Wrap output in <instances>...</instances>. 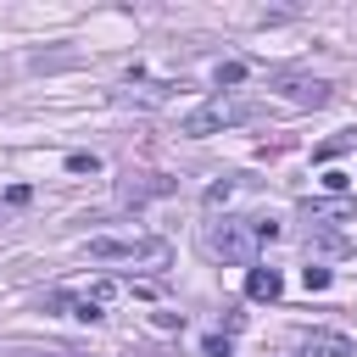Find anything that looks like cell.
<instances>
[{
	"label": "cell",
	"mask_w": 357,
	"mask_h": 357,
	"mask_svg": "<svg viewBox=\"0 0 357 357\" xmlns=\"http://www.w3.org/2000/svg\"><path fill=\"white\" fill-rule=\"evenodd\" d=\"M95 262H117V257H162V240H89Z\"/></svg>",
	"instance_id": "5b68a950"
},
{
	"label": "cell",
	"mask_w": 357,
	"mask_h": 357,
	"mask_svg": "<svg viewBox=\"0 0 357 357\" xmlns=\"http://www.w3.org/2000/svg\"><path fill=\"white\" fill-rule=\"evenodd\" d=\"M301 284H307V290H329V268H307Z\"/></svg>",
	"instance_id": "4fadbf2b"
},
{
	"label": "cell",
	"mask_w": 357,
	"mask_h": 357,
	"mask_svg": "<svg viewBox=\"0 0 357 357\" xmlns=\"http://www.w3.org/2000/svg\"><path fill=\"white\" fill-rule=\"evenodd\" d=\"M273 89H279L290 106H324V100H329V84H318V78H296V73L273 78Z\"/></svg>",
	"instance_id": "277c9868"
},
{
	"label": "cell",
	"mask_w": 357,
	"mask_h": 357,
	"mask_svg": "<svg viewBox=\"0 0 357 357\" xmlns=\"http://www.w3.org/2000/svg\"><path fill=\"white\" fill-rule=\"evenodd\" d=\"M307 245L324 251V257H357V240L351 234H307Z\"/></svg>",
	"instance_id": "ba28073f"
},
{
	"label": "cell",
	"mask_w": 357,
	"mask_h": 357,
	"mask_svg": "<svg viewBox=\"0 0 357 357\" xmlns=\"http://www.w3.org/2000/svg\"><path fill=\"white\" fill-rule=\"evenodd\" d=\"M167 190H173L167 178H139V184L128 178V184H123V201H145V195H167Z\"/></svg>",
	"instance_id": "9c48e42d"
},
{
	"label": "cell",
	"mask_w": 357,
	"mask_h": 357,
	"mask_svg": "<svg viewBox=\"0 0 357 357\" xmlns=\"http://www.w3.org/2000/svg\"><path fill=\"white\" fill-rule=\"evenodd\" d=\"M206 251L212 257H229V262H251L257 257V218L251 223H223L206 234Z\"/></svg>",
	"instance_id": "7a4b0ae2"
},
{
	"label": "cell",
	"mask_w": 357,
	"mask_h": 357,
	"mask_svg": "<svg viewBox=\"0 0 357 357\" xmlns=\"http://www.w3.org/2000/svg\"><path fill=\"white\" fill-rule=\"evenodd\" d=\"M351 145H357V134H335V139H324L312 156H318V162H329V156H340V151H351Z\"/></svg>",
	"instance_id": "30bf717a"
},
{
	"label": "cell",
	"mask_w": 357,
	"mask_h": 357,
	"mask_svg": "<svg viewBox=\"0 0 357 357\" xmlns=\"http://www.w3.org/2000/svg\"><path fill=\"white\" fill-rule=\"evenodd\" d=\"M301 218H307V234H318V229H329V223H357V201H351V195L301 201Z\"/></svg>",
	"instance_id": "3957f363"
},
{
	"label": "cell",
	"mask_w": 357,
	"mask_h": 357,
	"mask_svg": "<svg viewBox=\"0 0 357 357\" xmlns=\"http://www.w3.org/2000/svg\"><path fill=\"white\" fill-rule=\"evenodd\" d=\"M240 78H245L240 61H223V67H218V84H240Z\"/></svg>",
	"instance_id": "5bb4252c"
},
{
	"label": "cell",
	"mask_w": 357,
	"mask_h": 357,
	"mask_svg": "<svg viewBox=\"0 0 357 357\" xmlns=\"http://www.w3.org/2000/svg\"><path fill=\"white\" fill-rule=\"evenodd\" d=\"M279 290H284V279H279L273 268H251V273H245V296H251V301H279Z\"/></svg>",
	"instance_id": "52a82bcc"
},
{
	"label": "cell",
	"mask_w": 357,
	"mask_h": 357,
	"mask_svg": "<svg viewBox=\"0 0 357 357\" xmlns=\"http://www.w3.org/2000/svg\"><path fill=\"white\" fill-rule=\"evenodd\" d=\"M301 357H357V346H351L346 335L312 329V335H301Z\"/></svg>",
	"instance_id": "8992f818"
},
{
	"label": "cell",
	"mask_w": 357,
	"mask_h": 357,
	"mask_svg": "<svg viewBox=\"0 0 357 357\" xmlns=\"http://www.w3.org/2000/svg\"><path fill=\"white\" fill-rule=\"evenodd\" d=\"M28 195H33V190H28V184H17V190H6V206H28Z\"/></svg>",
	"instance_id": "e0dca14e"
},
{
	"label": "cell",
	"mask_w": 357,
	"mask_h": 357,
	"mask_svg": "<svg viewBox=\"0 0 357 357\" xmlns=\"http://www.w3.org/2000/svg\"><path fill=\"white\" fill-rule=\"evenodd\" d=\"M100 167V156H89V151H73L67 156V173H95Z\"/></svg>",
	"instance_id": "7c38bea8"
},
{
	"label": "cell",
	"mask_w": 357,
	"mask_h": 357,
	"mask_svg": "<svg viewBox=\"0 0 357 357\" xmlns=\"http://www.w3.org/2000/svg\"><path fill=\"white\" fill-rule=\"evenodd\" d=\"M206 357H229V335H206Z\"/></svg>",
	"instance_id": "2e32d148"
},
{
	"label": "cell",
	"mask_w": 357,
	"mask_h": 357,
	"mask_svg": "<svg viewBox=\"0 0 357 357\" xmlns=\"http://www.w3.org/2000/svg\"><path fill=\"white\" fill-rule=\"evenodd\" d=\"M117 290H123V284H117V279H95V284H89V290H84V301H95V307H106V301H112V296H117Z\"/></svg>",
	"instance_id": "8fae6325"
},
{
	"label": "cell",
	"mask_w": 357,
	"mask_h": 357,
	"mask_svg": "<svg viewBox=\"0 0 357 357\" xmlns=\"http://www.w3.org/2000/svg\"><path fill=\"white\" fill-rule=\"evenodd\" d=\"M251 117V106L245 100H206L201 112H190L184 123H178V134H190V139H206V134H218V128H229V123H245Z\"/></svg>",
	"instance_id": "6da1fadb"
},
{
	"label": "cell",
	"mask_w": 357,
	"mask_h": 357,
	"mask_svg": "<svg viewBox=\"0 0 357 357\" xmlns=\"http://www.w3.org/2000/svg\"><path fill=\"white\" fill-rule=\"evenodd\" d=\"M346 184H351V173H324V190H335V195H346Z\"/></svg>",
	"instance_id": "9a60e30c"
}]
</instances>
